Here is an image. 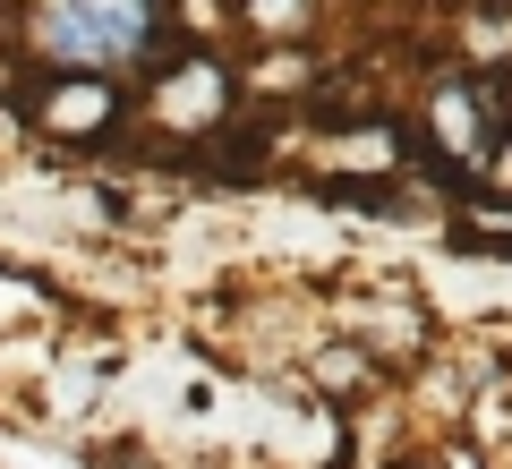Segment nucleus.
Here are the masks:
<instances>
[{
	"label": "nucleus",
	"mask_w": 512,
	"mask_h": 469,
	"mask_svg": "<svg viewBox=\"0 0 512 469\" xmlns=\"http://www.w3.org/2000/svg\"><path fill=\"white\" fill-rule=\"evenodd\" d=\"M77 9H86V18L120 43L128 69H137V60L154 52V35H163V0H77Z\"/></svg>",
	"instance_id": "obj_1"
},
{
	"label": "nucleus",
	"mask_w": 512,
	"mask_h": 469,
	"mask_svg": "<svg viewBox=\"0 0 512 469\" xmlns=\"http://www.w3.org/2000/svg\"><path fill=\"white\" fill-rule=\"evenodd\" d=\"M436 137L453 145V154H470V137H478V94L470 86H444L436 94Z\"/></svg>",
	"instance_id": "obj_2"
},
{
	"label": "nucleus",
	"mask_w": 512,
	"mask_h": 469,
	"mask_svg": "<svg viewBox=\"0 0 512 469\" xmlns=\"http://www.w3.org/2000/svg\"><path fill=\"white\" fill-rule=\"evenodd\" d=\"M248 18L265 26V35H299V26L316 18V0H248Z\"/></svg>",
	"instance_id": "obj_3"
}]
</instances>
